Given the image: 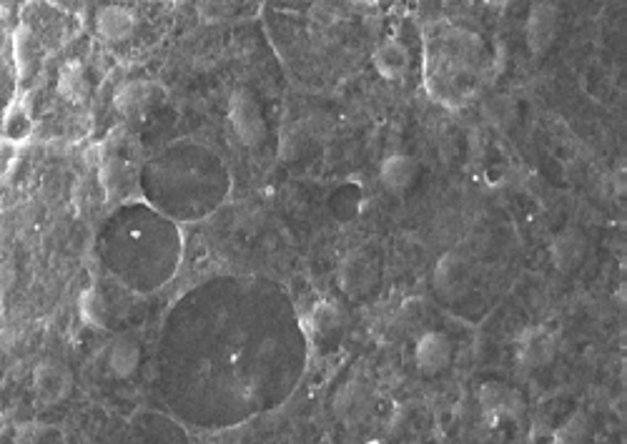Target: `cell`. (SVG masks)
<instances>
[{
	"mask_svg": "<svg viewBox=\"0 0 627 444\" xmlns=\"http://www.w3.org/2000/svg\"><path fill=\"white\" fill-rule=\"evenodd\" d=\"M16 279H18L16 259H13V254L6 246H0V299L16 286Z\"/></svg>",
	"mask_w": 627,
	"mask_h": 444,
	"instance_id": "cb8c5ba5",
	"label": "cell"
},
{
	"mask_svg": "<svg viewBox=\"0 0 627 444\" xmlns=\"http://www.w3.org/2000/svg\"><path fill=\"white\" fill-rule=\"evenodd\" d=\"M98 184H101L108 201L116 199V196H121L123 191L128 189V184H131V169H128L126 161H121L118 156H106V159L101 161V166H98Z\"/></svg>",
	"mask_w": 627,
	"mask_h": 444,
	"instance_id": "e0dca14e",
	"label": "cell"
},
{
	"mask_svg": "<svg viewBox=\"0 0 627 444\" xmlns=\"http://www.w3.org/2000/svg\"><path fill=\"white\" fill-rule=\"evenodd\" d=\"M590 439V419L585 412H575L565 419V424L555 429V444H587Z\"/></svg>",
	"mask_w": 627,
	"mask_h": 444,
	"instance_id": "ffe728a7",
	"label": "cell"
},
{
	"mask_svg": "<svg viewBox=\"0 0 627 444\" xmlns=\"http://www.w3.org/2000/svg\"><path fill=\"white\" fill-rule=\"evenodd\" d=\"M337 281L339 289H342L344 294L352 296V299H359V296L369 294V291L377 286L379 281L377 261H374L372 254L364 249L349 251L342 259V264H339Z\"/></svg>",
	"mask_w": 627,
	"mask_h": 444,
	"instance_id": "3957f363",
	"label": "cell"
},
{
	"mask_svg": "<svg viewBox=\"0 0 627 444\" xmlns=\"http://www.w3.org/2000/svg\"><path fill=\"white\" fill-rule=\"evenodd\" d=\"M419 176V164L414 156L409 154H392L382 161V169H379V181L387 191L392 194H404L414 186Z\"/></svg>",
	"mask_w": 627,
	"mask_h": 444,
	"instance_id": "8fae6325",
	"label": "cell"
},
{
	"mask_svg": "<svg viewBox=\"0 0 627 444\" xmlns=\"http://www.w3.org/2000/svg\"><path fill=\"white\" fill-rule=\"evenodd\" d=\"M229 118L236 136H239V141L244 143V146H259L266 138L264 111H261L254 93L246 91V88H239V91H234V96H231Z\"/></svg>",
	"mask_w": 627,
	"mask_h": 444,
	"instance_id": "6da1fadb",
	"label": "cell"
},
{
	"mask_svg": "<svg viewBox=\"0 0 627 444\" xmlns=\"http://www.w3.org/2000/svg\"><path fill=\"white\" fill-rule=\"evenodd\" d=\"M138 18L131 8L126 6H103L96 13V31L101 33L106 41H128L136 33Z\"/></svg>",
	"mask_w": 627,
	"mask_h": 444,
	"instance_id": "7c38bea8",
	"label": "cell"
},
{
	"mask_svg": "<svg viewBox=\"0 0 627 444\" xmlns=\"http://www.w3.org/2000/svg\"><path fill=\"white\" fill-rule=\"evenodd\" d=\"M58 93L68 103H83L91 96V78L78 58L63 63L61 73H58Z\"/></svg>",
	"mask_w": 627,
	"mask_h": 444,
	"instance_id": "9a60e30c",
	"label": "cell"
},
{
	"mask_svg": "<svg viewBox=\"0 0 627 444\" xmlns=\"http://www.w3.org/2000/svg\"><path fill=\"white\" fill-rule=\"evenodd\" d=\"M304 143H306V136H304V128H301L299 123L286 126L279 138V159H284V161L299 159L301 151H304Z\"/></svg>",
	"mask_w": 627,
	"mask_h": 444,
	"instance_id": "603a6c76",
	"label": "cell"
},
{
	"mask_svg": "<svg viewBox=\"0 0 627 444\" xmlns=\"http://www.w3.org/2000/svg\"><path fill=\"white\" fill-rule=\"evenodd\" d=\"M364 444H387V442H382V439H369V442H364Z\"/></svg>",
	"mask_w": 627,
	"mask_h": 444,
	"instance_id": "d4e9b609",
	"label": "cell"
},
{
	"mask_svg": "<svg viewBox=\"0 0 627 444\" xmlns=\"http://www.w3.org/2000/svg\"><path fill=\"white\" fill-rule=\"evenodd\" d=\"M414 362H417L419 372L424 374H437L442 369H447L449 362H452V342H449L447 334H422L417 347H414Z\"/></svg>",
	"mask_w": 627,
	"mask_h": 444,
	"instance_id": "30bf717a",
	"label": "cell"
},
{
	"mask_svg": "<svg viewBox=\"0 0 627 444\" xmlns=\"http://www.w3.org/2000/svg\"><path fill=\"white\" fill-rule=\"evenodd\" d=\"M560 21V8L552 6V3H535L530 8V16L525 23V38L535 56H545L550 51L552 43L557 41V33H560Z\"/></svg>",
	"mask_w": 627,
	"mask_h": 444,
	"instance_id": "5b68a950",
	"label": "cell"
},
{
	"mask_svg": "<svg viewBox=\"0 0 627 444\" xmlns=\"http://www.w3.org/2000/svg\"><path fill=\"white\" fill-rule=\"evenodd\" d=\"M374 68L387 81H404L412 68V56H409L407 46H402L399 41H384L374 51Z\"/></svg>",
	"mask_w": 627,
	"mask_h": 444,
	"instance_id": "4fadbf2b",
	"label": "cell"
},
{
	"mask_svg": "<svg viewBox=\"0 0 627 444\" xmlns=\"http://www.w3.org/2000/svg\"><path fill=\"white\" fill-rule=\"evenodd\" d=\"M480 412L490 427H497L502 422H512V419H520L525 412V397L517 392L515 387H507L500 382H487L482 384L480 394Z\"/></svg>",
	"mask_w": 627,
	"mask_h": 444,
	"instance_id": "7a4b0ae2",
	"label": "cell"
},
{
	"mask_svg": "<svg viewBox=\"0 0 627 444\" xmlns=\"http://www.w3.org/2000/svg\"><path fill=\"white\" fill-rule=\"evenodd\" d=\"M36 58H38V41L36 33L31 26L21 23L13 31V63H16L18 81L26 83L28 78L36 71Z\"/></svg>",
	"mask_w": 627,
	"mask_h": 444,
	"instance_id": "5bb4252c",
	"label": "cell"
},
{
	"mask_svg": "<svg viewBox=\"0 0 627 444\" xmlns=\"http://www.w3.org/2000/svg\"><path fill=\"white\" fill-rule=\"evenodd\" d=\"M141 364V344L133 337H118L108 349V367L118 379H128Z\"/></svg>",
	"mask_w": 627,
	"mask_h": 444,
	"instance_id": "2e32d148",
	"label": "cell"
},
{
	"mask_svg": "<svg viewBox=\"0 0 627 444\" xmlns=\"http://www.w3.org/2000/svg\"><path fill=\"white\" fill-rule=\"evenodd\" d=\"M78 314H81L83 324L93 332H106L108 329V304H106V296L101 294V289L96 286H88L86 291L81 294L78 299Z\"/></svg>",
	"mask_w": 627,
	"mask_h": 444,
	"instance_id": "ac0fdd59",
	"label": "cell"
},
{
	"mask_svg": "<svg viewBox=\"0 0 627 444\" xmlns=\"http://www.w3.org/2000/svg\"><path fill=\"white\" fill-rule=\"evenodd\" d=\"M309 327L319 337H329V334H334L342 327V312L332 302H319L317 307L311 309Z\"/></svg>",
	"mask_w": 627,
	"mask_h": 444,
	"instance_id": "44dd1931",
	"label": "cell"
},
{
	"mask_svg": "<svg viewBox=\"0 0 627 444\" xmlns=\"http://www.w3.org/2000/svg\"><path fill=\"white\" fill-rule=\"evenodd\" d=\"M161 98H164V91L153 81H126L123 86H118L116 96H113V108L126 118L143 116Z\"/></svg>",
	"mask_w": 627,
	"mask_h": 444,
	"instance_id": "52a82bcc",
	"label": "cell"
},
{
	"mask_svg": "<svg viewBox=\"0 0 627 444\" xmlns=\"http://www.w3.org/2000/svg\"><path fill=\"white\" fill-rule=\"evenodd\" d=\"M33 392L43 407H56V404L66 402L73 392V374L68 364L58 362V359H46V362L36 364Z\"/></svg>",
	"mask_w": 627,
	"mask_h": 444,
	"instance_id": "277c9868",
	"label": "cell"
},
{
	"mask_svg": "<svg viewBox=\"0 0 627 444\" xmlns=\"http://www.w3.org/2000/svg\"><path fill=\"white\" fill-rule=\"evenodd\" d=\"M31 103L26 96H16L11 101V106L3 113V133L0 136L13 138V141H21L31 133Z\"/></svg>",
	"mask_w": 627,
	"mask_h": 444,
	"instance_id": "d6986e66",
	"label": "cell"
},
{
	"mask_svg": "<svg viewBox=\"0 0 627 444\" xmlns=\"http://www.w3.org/2000/svg\"><path fill=\"white\" fill-rule=\"evenodd\" d=\"M587 236L582 234L577 226H567V229L557 231L555 239L550 244L552 264L557 271H575L577 266L585 261L587 256Z\"/></svg>",
	"mask_w": 627,
	"mask_h": 444,
	"instance_id": "9c48e42d",
	"label": "cell"
},
{
	"mask_svg": "<svg viewBox=\"0 0 627 444\" xmlns=\"http://www.w3.org/2000/svg\"><path fill=\"white\" fill-rule=\"evenodd\" d=\"M472 281V266L464 259L459 251H447L442 259L437 261V269H434V286L442 296L454 299V296L462 294L464 289Z\"/></svg>",
	"mask_w": 627,
	"mask_h": 444,
	"instance_id": "ba28073f",
	"label": "cell"
},
{
	"mask_svg": "<svg viewBox=\"0 0 627 444\" xmlns=\"http://www.w3.org/2000/svg\"><path fill=\"white\" fill-rule=\"evenodd\" d=\"M557 354V337L542 324L527 327L517 337V362L525 369H542L555 359Z\"/></svg>",
	"mask_w": 627,
	"mask_h": 444,
	"instance_id": "8992f818",
	"label": "cell"
},
{
	"mask_svg": "<svg viewBox=\"0 0 627 444\" xmlns=\"http://www.w3.org/2000/svg\"><path fill=\"white\" fill-rule=\"evenodd\" d=\"M21 146V141L0 136V184H8L16 176L21 166Z\"/></svg>",
	"mask_w": 627,
	"mask_h": 444,
	"instance_id": "7402d4cb",
	"label": "cell"
}]
</instances>
